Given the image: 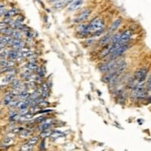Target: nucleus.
I'll return each mask as SVG.
<instances>
[{
    "instance_id": "ddd939ff",
    "label": "nucleus",
    "mask_w": 151,
    "mask_h": 151,
    "mask_svg": "<svg viewBox=\"0 0 151 151\" xmlns=\"http://www.w3.org/2000/svg\"><path fill=\"white\" fill-rule=\"evenodd\" d=\"M19 54H20V52L17 50H12V51H9V54L8 56L11 60H15L17 58H19Z\"/></svg>"
},
{
    "instance_id": "0eeeda50",
    "label": "nucleus",
    "mask_w": 151,
    "mask_h": 151,
    "mask_svg": "<svg viewBox=\"0 0 151 151\" xmlns=\"http://www.w3.org/2000/svg\"><path fill=\"white\" fill-rule=\"evenodd\" d=\"M131 31L130 30H127L126 31H124L123 33H122V36H121V38H120V40H119V43L121 45H124V44H126L128 43V42L130 40L131 37Z\"/></svg>"
},
{
    "instance_id": "6e6552de",
    "label": "nucleus",
    "mask_w": 151,
    "mask_h": 151,
    "mask_svg": "<svg viewBox=\"0 0 151 151\" xmlns=\"http://www.w3.org/2000/svg\"><path fill=\"white\" fill-rule=\"evenodd\" d=\"M91 9H85L84 11H82L79 15L78 16V17L75 20V22H82L84 21H86V19L89 17V15L91 14Z\"/></svg>"
},
{
    "instance_id": "a878e982",
    "label": "nucleus",
    "mask_w": 151,
    "mask_h": 151,
    "mask_svg": "<svg viewBox=\"0 0 151 151\" xmlns=\"http://www.w3.org/2000/svg\"><path fill=\"white\" fill-rule=\"evenodd\" d=\"M19 86H20V82H19V81L17 79H13L12 81V86L14 89H17Z\"/></svg>"
},
{
    "instance_id": "4be33fe9",
    "label": "nucleus",
    "mask_w": 151,
    "mask_h": 151,
    "mask_svg": "<svg viewBox=\"0 0 151 151\" xmlns=\"http://www.w3.org/2000/svg\"><path fill=\"white\" fill-rule=\"evenodd\" d=\"M30 135V131L28 130H23L20 132V137L22 138H27Z\"/></svg>"
},
{
    "instance_id": "2f4dec72",
    "label": "nucleus",
    "mask_w": 151,
    "mask_h": 151,
    "mask_svg": "<svg viewBox=\"0 0 151 151\" xmlns=\"http://www.w3.org/2000/svg\"><path fill=\"white\" fill-rule=\"evenodd\" d=\"M19 101H14V100H12L11 102H10V103H9V107H14V106H17V103H18Z\"/></svg>"
},
{
    "instance_id": "72a5a7b5",
    "label": "nucleus",
    "mask_w": 151,
    "mask_h": 151,
    "mask_svg": "<svg viewBox=\"0 0 151 151\" xmlns=\"http://www.w3.org/2000/svg\"><path fill=\"white\" fill-rule=\"evenodd\" d=\"M93 42H94V40H93V39H88V40H86V42H85V44H86V45H88V46H89Z\"/></svg>"
},
{
    "instance_id": "bb28decb",
    "label": "nucleus",
    "mask_w": 151,
    "mask_h": 151,
    "mask_svg": "<svg viewBox=\"0 0 151 151\" xmlns=\"http://www.w3.org/2000/svg\"><path fill=\"white\" fill-rule=\"evenodd\" d=\"M37 141H38V138H37V137H33V138H31L29 140H28L27 144H30V145L33 146V145H35V144L37 143Z\"/></svg>"
},
{
    "instance_id": "393cba45",
    "label": "nucleus",
    "mask_w": 151,
    "mask_h": 151,
    "mask_svg": "<svg viewBox=\"0 0 151 151\" xmlns=\"http://www.w3.org/2000/svg\"><path fill=\"white\" fill-rule=\"evenodd\" d=\"M1 32L2 33H5V34H6L7 36H9V35H12L13 34V33H14V31L12 30V29H10V28H4V29H2L1 30Z\"/></svg>"
},
{
    "instance_id": "c756f323",
    "label": "nucleus",
    "mask_w": 151,
    "mask_h": 151,
    "mask_svg": "<svg viewBox=\"0 0 151 151\" xmlns=\"http://www.w3.org/2000/svg\"><path fill=\"white\" fill-rule=\"evenodd\" d=\"M49 104L48 101H41L39 103H38V107H45V106H48Z\"/></svg>"
},
{
    "instance_id": "9d476101",
    "label": "nucleus",
    "mask_w": 151,
    "mask_h": 151,
    "mask_svg": "<svg viewBox=\"0 0 151 151\" xmlns=\"http://www.w3.org/2000/svg\"><path fill=\"white\" fill-rule=\"evenodd\" d=\"M111 35L110 33H107L105 36H103L101 39L99 40L98 42V45L101 46H104L109 43H110V40H111Z\"/></svg>"
},
{
    "instance_id": "f257e3e1",
    "label": "nucleus",
    "mask_w": 151,
    "mask_h": 151,
    "mask_svg": "<svg viewBox=\"0 0 151 151\" xmlns=\"http://www.w3.org/2000/svg\"><path fill=\"white\" fill-rule=\"evenodd\" d=\"M147 96V91L144 86L141 84H137L131 89V98L132 99H138L141 100L145 98Z\"/></svg>"
},
{
    "instance_id": "1a4fd4ad",
    "label": "nucleus",
    "mask_w": 151,
    "mask_h": 151,
    "mask_svg": "<svg viewBox=\"0 0 151 151\" xmlns=\"http://www.w3.org/2000/svg\"><path fill=\"white\" fill-rule=\"evenodd\" d=\"M83 4V0H74L68 6L67 10L69 12H73L76 10L77 8H79Z\"/></svg>"
},
{
    "instance_id": "aec40b11",
    "label": "nucleus",
    "mask_w": 151,
    "mask_h": 151,
    "mask_svg": "<svg viewBox=\"0 0 151 151\" xmlns=\"http://www.w3.org/2000/svg\"><path fill=\"white\" fill-rule=\"evenodd\" d=\"M26 106H27V103L26 101H19L16 107L20 110H24L26 108Z\"/></svg>"
},
{
    "instance_id": "473e14b6",
    "label": "nucleus",
    "mask_w": 151,
    "mask_h": 151,
    "mask_svg": "<svg viewBox=\"0 0 151 151\" xmlns=\"http://www.w3.org/2000/svg\"><path fill=\"white\" fill-rule=\"evenodd\" d=\"M49 92L48 91H43V92H42V94H41V96L43 98H48L49 97Z\"/></svg>"
},
{
    "instance_id": "6ab92c4d",
    "label": "nucleus",
    "mask_w": 151,
    "mask_h": 151,
    "mask_svg": "<svg viewBox=\"0 0 151 151\" xmlns=\"http://www.w3.org/2000/svg\"><path fill=\"white\" fill-rule=\"evenodd\" d=\"M27 68L29 70H35L37 69V65L35 61H30V63H28V64L26 65Z\"/></svg>"
},
{
    "instance_id": "f03ea898",
    "label": "nucleus",
    "mask_w": 151,
    "mask_h": 151,
    "mask_svg": "<svg viewBox=\"0 0 151 151\" xmlns=\"http://www.w3.org/2000/svg\"><path fill=\"white\" fill-rule=\"evenodd\" d=\"M104 22L100 18H96L93 20L88 25H87L88 33H98L101 30H103Z\"/></svg>"
},
{
    "instance_id": "c9c22d12",
    "label": "nucleus",
    "mask_w": 151,
    "mask_h": 151,
    "mask_svg": "<svg viewBox=\"0 0 151 151\" xmlns=\"http://www.w3.org/2000/svg\"><path fill=\"white\" fill-rule=\"evenodd\" d=\"M45 148V140H42V143H41V144H40V149H41L42 150H43Z\"/></svg>"
},
{
    "instance_id": "b1692460",
    "label": "nucleus",
    "mask_w": 151,
    "mask_h": 151,
    "mask_svg": "<svg viewBox=\"0 0 151 151\" xmlns=\"http://www.w3.org/2000/svg\"><path fill=\"white\" fill-rule=\"evenodd\" d=\"M62 135H63V134L61 133V131H52V133L51 135V137L52 138H59V137H61Z\"/></svg>"
},
{
    "instance_id": "cd10ccee",
    "label": "nucleus",
    "mask_w": 151,
    "mask_h": 151,
    "mask_svg": "<svg viewBox=\"0 0 151 151\" xmlns=\"http://www.w3.org/2000/svg\"><path fill=\"white\" fill-rule=\"evenodd\" d=\"M12 142H13V140L11 138H5V139H4L3 140V141H2V144H4V145H5V146H8V145H10L11 144H12Z\"/></svg>"
},
{
    "instance_id": "7c9ffc66",
    "label": "nucleus",
    "mask_w": 151,
    "mask_h": 151,
    "mask_svg": "<svg viewBox=\"0 0 151 151\" xmlns=\"http://www.w3.org/2000/svg\"><path fill=\"white\" fill-rule=\"evenodd\" d=\"M41 90L42 91H48L49 90V86H48V85H47L46 83H43L42 85V86H41Z\"/></svg>"
},
{
    "instance_id": "39448f33",
    "label": "nucleus",
    "mask_w": 151,
    "mask_h": 151,
    "mask_svg": "<svg viewBox=\"0 0 151 151\" xmlns=\"http://www.w3.org/2000/svg\"><path fill=\"white\" fill-rule=\"evenodd\" d=\"M147 68L142 67V68H140L135 71L133 77L135 79V80L138 82V84H141L145 81V79L147 78Z\"/></svg>"
},
{
    "instance_id": "7ed1b4c3",
    "label": "nucleus",
    "mask_w": 151,
    "mask_h": 151,
    "mask_svg": "<svg viewBox=\"0 0 151 151\" xmlns=\"http://www.w3.org/2000/svg\"><path fill=\"white\" fill-rule=\"evenodd\" d=\"M119 63V61H116L115 60L114 61H109L107 63L101 64L99 67V70L102 73H107L114 70L117 67Z\"/></svg>"
},
{
    "instance_id": "f3484780",
    "label": "nucleus",
    "mask_w": 151,
    "mask_h": 151,
    "mask_svg": "<svg viewBox=\"0 0 151 151\" xmlns=\"http://www.w3.org/2000/svg\"><path fill=\"white\" fill-rule=\"evenodd\" d=\"M51 133H52V131L50 130L49 128L45 129V130H43V131L41 132V133H40V137H42V138L49 137V136H51Z\"/></svg>"
},
{
    "instance_id": "dca6fc26",
    "label": "nucleus",
    "mask_w": 151,
    "mask_h": 151,
    "mask_svg": "<svg viewBox=\"0 0 151 151\" xmlns=\"http://www.w3.org/2000/svg\"><path fill=\"white\" fill-rule=\"evenodd\" d=\"M66 2H67V1H65V0H61V1L55 2V4L54 5V8L56 9H60L66 5Z\"/></svg>"
},
{
    "instance_id": "5701e85b",
    "label": "nucleus",
    "mask_w": 151,
    "mask_h": 151,
    "mask_svg": "<svg viewBox=\"0 0 151 151\" xmlns=\"http://www.w3.org/2000/svg\"><path fill=\"white\" fill-rule=\"evenodd\" d=\"M19 97H20L21 98H22V99H26L27 98L30 97V94H28V92H27L26 90H24V91H21L20 92Z\"/></svg>"
},
{
    "instance_id": "20e7f679",
    "label": "nucleus",
    "mask_w": 151,
    "mask_h": 151,
    "mask_svg": "<svg viewBox=\"0 0 151 151\" xmlns=\"http://www.w3.org/2000/svg\"><path fill=\"white\" fill-rule=\"evenodd\" d=\"M128 48V43L121 45L116 51H114L113 53H112V54H110V55L107 56L108 60L109 61H114L116 58H119L120 56H122V54H123L126 51Z\"/></svg>"
},
{
    "instance_id": "a211bd4d",
    "label": "nucleus",
    "mask_w": 151,
    "mask_h": 151,
    "mask_svg": "<svg viewBox=\"0 0 151 151\" xmlns=\"http://www.w3.org/2000/svg\"><path fill=\"white\" fill-rule=\"evenodd\" d=\"M17 11L16 8H12V9H10L8 12H6L5 14V17H11L12 16H14L15 14H17Z\"/></svg>"
},
{
    "instance_id": "423d86ee",
    "label": "nucleus",
    "mask_w": 151,
    "mask_h": 151,
    "mask_svg": "<svg viewBox=\"0 0 151 151\" xmlns=\"http://www.w3.org/2000/svg\"><path fill=\"white\" fill-rule=\"evenodd\" d=\"M112 43H109L106 45H104L103 47V49L100 51L99 54H98V58H103L105 57H107L110 54V50L113 47Z\"/></svg>"
},
{
    "instance_id": "9b49d317",
    "label": "nucleus",
    "mask_w": 151,
    "mask_h": 151,
    "mask_svg": "<svg viewBox=\"0 0 151 151\" xmlns=\"http://www.w3.org/2000/svg\"><path fill=\"white\" fill-rule=\"evenodd\" d=\"M120 24H121V19H117V20L113 21L109 28V33H113L114 31H116L120 26Z\"/></svg>"
},
{
    "instance_id": "f704fd0d",
    "label": "nucleus",
    "mask_w": 151,
    "mask_h": 151,
    "mask_svg": "<svg viewBox=\"0 0 151 151\" xmlns=\"http://www.w3.org/2000/svg\"><path fill=\"white\" fill-rule=\"evenodd\" d=\"M28 113V110L26 108V109H24V110H21V113H20V114H21V115H26V114H27Z\"/></svg>"
},
{
    "instance_id": "2eb2a0df",
    "label": "nucleus",
    "mask_w": 151,
    "mask_h": 151,
    "mask_svg": "<svg viewBox=\"0 0 151 151\" xmlns=\"http://www.w3.org/2000/svg\"><path fill=\"white\" fill-rule=\"evenodd\" d=\"M137 84H138V82L135 80V79L134 77H132V78L128 82L126 88H127L128 89H132V88H134V86H135V85H137Z\"/></svg>"
},
{
    "instance_id": "412c9836",
    "label": "nucleus",
    "mask_w": 151,
    "mask_h": 151,
    "mask_svg": "<svg viewBox=\"0 0 151 151\" xmlns=\"http://www.w3.org/2000/svg\"><path fill=\"white\" fill-rule=\"evenodd\" d=\"M32 150H33V146L32 145L26 144H24L21 147V151H32Z\"/></svg>"
},
{
    "instance_id": "f8f14e48",
    "label": "nucleus",
    "mask_w": 151,
    "mask_h": 151,
    "mask_svg": "<svg viewBox=\"0 0 151 151\" xmlns=\"http://www.w3.org/2000/svg\"><path fill=\"white\" fill-rule=\"evenodd\" d=\"M51 126V119H45L41 123V125L39 127V129L43 131L45 129H48Z\"/></svg>"
},
{
    "instance_id": "c85d7f7f",
    "label": "nucleus",
    "mask_w": 151,
    "mask_h": 151,
    "mask_svg": "<svg viewBox=\"0 0 151 151\" xmlns=\"http://www.w3.org/2000/svg\"><path fill=\"white\" fill-rule=\"evenodd\" d=\"M147 88L148 91H151V75L149 76L147 81Z\"/></svg>"
},
{
    "instance_id": "4468645a",
    "label": "nucleus",
    "mask_w": 151,
    "mask_h": 151,
    "mask_svg": "<svg viewBox=\"0 0 151 151\" xmlns=\"http://www.w3.org/2000/svg\"><path fill=\"white\" fill-rule=\"evenodd\" d=\"M121 36H122V33H120L114 34V35H113V36L111 37L110 43H112V44H116V43L119 42V40H120Z\"/></svg>"
}]
</instances>
